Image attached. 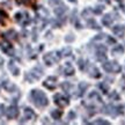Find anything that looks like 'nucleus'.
<instances>
[{
    "instance_id": "nucleus-1",
    "label": "nucleus",
    "mask_w": 125,
    "mask_h": 125,
    "mask_svg": "<svg viewBox=\"0 0 125 125\" xmlns=\"http://www.w3.org/2000/svg\"><path fill=\"white\" fill-rule=\"evenodd\" d=\"M30 100L38 108H44L49 104V100L46 97V95L38 89H32L30 92Z\"/></svg>"
},
{
    "instance_id": "nucleus-2",
    "label": "nucleus",
    "mask_w": 125,
    "mask_h": 125,
    "mask_svg": "<svg viewBox=\"0 0 125 125\" xmlns=\"http://www.w3.org/2000/svg\"><path fill=\"white\" fill-rule=\"evenodd\" d=\"M62 57V52H60V51L49 52V53H45L44 56H43V60H44V62L48 66H51V65H53L54 62H59Z\"/></svg>"
},
{
    "instance_id": "nucleus-3",
    "label": "nucleus",
    "mask_w": 125,
    "mask_h": 125,
    "mask_svg": "<svg viewBox=\"0 0 125 125\" xmlns=\"http://www.w3.org/2000/svg\"><path fill=\"white\" fill-rule=\"evenodd\" d=\"M103 114L105 115H109V116H117V115H122L123 114V107L122 105H118V107H115L112 104H108L103 108Z\"/></svg>"
},
{
    "instance_id": "nucleus-4",
    "label": "nucleus",
    "mask_w": 125,
    "mask_h": 125,
    "mask_svg": "<svg viewBox=\"0 0 125 125\" xmlns=\"http://www.w3.org/2000/svg\"><path fill=\"white\" fill-rule=\"evenodd\" d=\"M103 68L104 71L108 73H118L121 72L122 67L117 62H104L103 64Z\"/></svg>"
},
{
    "instance_id": "nucleus-5",
    "label": "nucleus",
    "mask_w": 125,
    "mask_h": 125,
    "mask_svg": "<svg viewBox=\"0 0 125 125\" xmlns=\"http://www.w3.org/2000/svg\"><path fill=\"white\" fill-rule=\"evenodd\" d=\"M15 21L18 23H20L21 26H28L30 23V16L27 12H19V13L15 14Z\"/></svg>"
},
{
    "instance_id": "nucleus-6",
    "label": "nucleus",
    "mask_w": 125,
    "mask_h": 125,
    "mask_svg": "<svg viewBox=\"0 0 125 125\" xmlns=\"http://www.w3.org/2000/svg\"><path fill=\"white\" fill-rule=\"evenodd\" d=\"M42 74H43V70H42L40 66H37V67H35V68H32L31 72L28 73L27 75H26V79L29 80L30 82H32L34 80H38L41 76H42Z\"/></svg>"
},
{
    "instance_id": "nucleus-7",
    "label": "nucleus",
    "mask_w": 125,
    "mask_h": 125,
    "mask_svg": "<svg viewBox=\"0 0 125 125\" xmlns=\"http://www.w3.org/2000/svg\"><path fill=\"white\" fill-rule=\"evenodd\" d=\"M53 100H54V103H56L57 105H59L60 108L67 107V105H68V103H70L68 97L64 96V95H62V94H56V95L53 96Z\"/></svg>"
},
{
    "instance_id": "nucleus-8",
    "label": "nucleus",
    "mask_w": 125,
    "mask_h": 125,
    "mask_svg": "<svg viewBox=\"0 0 125 125\" xmlns=\"http://www.w3.org/2000/svg\"><path fill=\"white\" fill-rule=\"evenodd\" d=\"M0 49L2 50V52H5V53L8 54V56H13L14 54L13 45L10 44L7 40H4L0 42Z\"/></svg>"
},
{
    "instance_id": "nucleus-9",
    "label": "nucleus",
    "mask_w": 125,
    "mask_h": 125,
    "mask_svg": "<svg viewBox=\"0 0 125 125\" xmlns=\"http://www.w3.org/2000/svg\"><path fill=\"white\" fill-rule=\"evenodd\" d=\"M107 48L104 45H98L96 48V59L98 62H105L107 59Z\"/></svg>"
},
{
    "instance_id": "nucleus-10",
    "label": "nucleus",
    "mask_w": 125,
    "mask_h": 125,
    "mask_svg": "<svg viewBox=\"0 0 125 125\" xmlns=\"http://www.w3.org/2000/svg\"><path fill=\"white\" fill-rule=\"evenodd\" d=\"M36 118V114L34 112V110H31L30 108H26L23 110V118L22 121H20V123H23V122L27 121H35Z\"/></svg>"
},
{
    "instance_id": "nucleus-11",
    "label": "nucleus",
    "mask_w": 125,
    "mask_h": 125,
    "mask_svg": "<svg viewBox=\"0 0 125 125\" xmlns=\"http://www.w3.org/2000/svg\"><path fill=\"white\" fill-rule=\"evenodd\" d=\"M43 86L50 90L54 89V88L57 87V78H56V76H49V78L43 82Z\"/></svg>"
},
{
    "instance_id": "nucleus-12",
    "label": "nucleus",
    "mask_w": 125,
    "mask_h": 125,
    "mask_svg": "<svg viewBox=\"0 0 125 125\" xmlns=\"http://www.w3.org/2000/svg\"><path fill=\"white\" fill-rule=\"evenodd\" d=\"M6 116L8 119H14L19 116V109L16 105H10V107L7 108L6 110Z\"/></svg>"
},
{
    "instance_id": "nucleus-13",
    "label": "nucleus",
    "mask_w": 125,
    "mask_h": 125,
    "mask_svg": "<svg viewBox=\"0 0 125 125\" xmlns=\"http://www.w3.org/2000/svg\"><path fill=\"white\" fill-rule=\"evenodd\" d=\"M62 73L65 76H71L74 74V68L71 65V62H66L65 66L62 67Z\"/></svg>"
},
{
    "instance_id": "nucleus-14",
    "label": "nucleus",
    "mask_w": 125,
    "mask_h": 125,
    "mask_svg": "<svg viewBox=\"0 0 125 125\" xmlns=\"http://www.w3.org/2000/svg\"><path fill=\"white\" fill-rule=\"evenodd\" d=\"M54 14L57 15V16H59V18H62V16H64V14L67 12V7L65 6V5H59V6H57L56 8H54Z\"/></svg>"
},
{
    "instance_id": "nucleus-15",
    "label": "nucleus",
    "mask_w": 125,
    "mask_h": 125,
    "mask_svg": "<svg viewBox=\"0 0 125 125\" xmlns=\"http://www.w3.org/2000/svg\"><path fill=\"white\" fill-rule=\"evenodd\" d=\"M88 74H89L90 78H94V79H97V78L101 76V73H100V71H98V68L97 67H95V66H90L89 67Z\"/></svg>"
},
{
    "instance_id": "nucleus-16",
    "label": "nucleus",
    "mask_w": 125,
    "mask_h": 125,
    "mask_svg": "<svg viewBox=\"0 0 125 125\" xmlns=\"http://www.w3.org/2000/svg\"><path fill=\"white\" fill-rule=\"evenodd\" d=\"M8 70L12 72L13 75H19V73H20V68L15 65V62H14L13 60H10V62H8Z\"/></svg>"
},
{
    "instance_id": "nucleus-17",
    "label": "nucleus",
    "mask_w": 125,
    "mask_h": 125,
    "mask_svg": "<svg viewBox=\"0 0 125 125\" xmlns=\"http://www.w3.org/2000/svg\"><path fill=\"white\" fill-rule=\"evenodd\" d=\"M112 32L116 36H118V37H123L125 32V29L123 26H115V27L112 28Z\"/></svg>"
},
{
    "instance_id": "nucleus-18",
    "label": "nucleus",
    "mask_w": 125,
    "mask_h": 125,
    "mask_svg": "<svg viewBox=\"0 0 125 125\" xmlns=\"http://www.w3.org/2000/svg\"><path fill=\"white\" fill-rule=\"evenodd\" d=\"M5 36V38L6 40H12V41H15V40H18V32L15 30H8V31H6L4 34Z\"/></svg>"
},
{
    "instance_id": "nucleus-19",
    "label": "nucleus",
    "mask_w": 125,
    "mask_h": 125,
    "mask_svg": "<svg viewBox=\"0 0 125 125\" xmlns=\"http://www.w3.org/2000/svg\"><path fill=\"white\" fill-rule=\"evenodd\" d=\"M37 16L40 19H46L49 16V12L44 7H40V8L37 9Z\"/></svg>"
},
{
    "instance_id": "nucleus-20",
    "label": "nucleus",
    "mask_w": 125,
    "mask_h": 125,
    "mask_svg": "<svg viewBox=\"0 0 125 125\" xmlns=\"http://www.w3.org/2000/svg\"><path fill=\"white\" fill-rule=\"evenodd\" d=\"M112 20H114V18L111 16V14H107V15H104V16L102 18V23L104 24V26L109 27V26H111Z\"/></svg>"
},
{
    "instance_id": "nucleus-21",
    "label": "nucleus",
    "mask_w": 125,
    "mask_h": 125,
    "mask_svg": "<svg viewBox=\"0 0 125 125\" xmlns=\"http://www.w3.org/2000/svg\"><path fill=\"white\" fill-rule=\"evenodd\" d=\"M88 98L89 100H96V102H98V103H102V97L98 95V93L97 92H90L89 93V95H88Z\"/></svg>"
},
{
    "instance_id": "nucleus-22",
    "label": "nucleus",
    "mask_w": 125,
    "mask_h": 125,
    "mask_svg": "<svg viewBox=\"0 0 125 125\" xmlns=\"http://www.w3.org/2000/svg\"><path fill=\"white\" fill-rule=\"evenodd\" d=\"M62 115V111L59 110V109H54V110H51V116L53 119H60V117Z\"/></svg>"
},
{
    "instance_id": "nucleus-23",
    "label": "nucleus",
    "mask_w": 125,
    "mask_h": 125,
    "mask_svg": "<svg viewBox=\"0 0 125 125\" xmlns=\"http://www.w3.org/2000/svg\"><path fill=\"white\" fill-rule=\"evenodd\" d=\"M62 88L66 94H70L71 93V90H72V85L70 83V82L65 81V82H62Z\"/></svg>"
},
{
    "instance_id": "nucleus-24",
    "label": "nucleus",
    "mask_w": 125,
    "mask_h": 125,
    "mask_svg": "<svg viewBox=\"0 0 125 125\" xmlns=\"http://www.w3.org/2000/svg\"><path fill=\"white\" fill-rule=\"evenodd\" d=\"M88 88V83H86V82H80V85H79V96H82L83 94H85V90Z\"/></svg>"
},
{
    "instance_id": "nucleus-25",
    "label": "nucleus",
    "mask_w": 125,
    "mask_h": 125,
    "mask_svg": "<svg viewBox=\"0 0 125 125\" xmlns=\"http://www.w3.org/2000/svg\"><path fill=\"white\" fill-rule=\"evenodd\" d=\"M4 87L5 89H7L9 92V93H13V90L16 89V87L13 85V83H10V82H8V81H6V82H4Z\"/></svg>"
},
{
    "instance_id": "nucleus-26",
    "label": "nucleus",
    "mask_w": 125,
    "mask_h": 125,
    "mask_svg": "<svg viewBox=\"0 0 125 125\" xmlns=\"http://www.w3.org/2000/svg\"><path fill=\"white\" fill-rule=\"evenodd\" d=\"M112 54H123V52H124V48L122 46V45H117V46H115L114 49H112Z\"/></svg>"
},
{
    "instance_id": "nucleus-27",
    "label": "nucleus",
    "mask_w": 125,
    "mask_h": 125,
    "mask_svg": "<svg viewBox=\"0 0 125 125\" xmlns=\"http://www.w3.org/2000/svg\"><path fill=\"white\" fill-rule=\"evenodd\" d=\"M98 88L102 90L104 94H107L108 92H109V86H108L105 82H100V83H98Z\"/></svg>"
},
{
    "instance_id": "nucleus-28",
    "label": "nucleus",
    "mask_w": 125,
    "mask_h": 125,
    "mask_svg": "<svg viewBox=\"0 0 125 125\" xmlns=\"http://www.w3.org/2000/svg\"><path fill=\"white\" fill-rule=\"evenodd\" d=\"M60 52H62V57H68V56L72 54V50H71V48H64Z\"/></svg>"
},
{
    "instance_id": "nucleus-29",
    "label": "nucleus",
    "mask_w": 125,
    "mask_h": 125,
    "mask_svg": "<svg viewBox=\"0 0 125 125\" xmlns=\"http://www.w3.org/2000/svg\"><path fill=\"white\" fill-rule=\"evenodd\" d=\"M88 27L93 28V29H100L98 24L96 23V21H95V20H93V19H89V21H88Z\"/></svg>"
},
{
    "instance_id": "nucleus-30",
    "label": "nucleus",
    "mask_w": 125,
    "mask_h": 125,
    "mask_svg": "<svg viewBox=\"0 0 125 125\" xmlns=\"http://www.w3.org/2000/svg\"><path fill=\"white\" fill-rule=\"evenodd\" d=\"M93 13V9H89V8H86L83 12H82V18H85V19H88L90 18V14Z\"/></svg>"
},
{
    "instance_id": "nucleus-31",
    "label": "nucleus",
    "mask_w": 125,
    "mask_h": 125,
    "mask_svg": "<svg viewBox=\"0 0 125 125\" xmlns=\"http://www.w3.org/2000/svg\"><path fill=\"white\" fill-rule=\"evenodd\" d=\"M93 124H96V125H110V123L108 121H104V119H97V121L93 122Z\"/></svg>"
},
{
    "instance_id": "nucleus-32",
    "label": "nucleus",
    "mask_w": 125,
    "mask_h": 125,
    "mask_svg": "<svg viewBox=\"0 0 125 125\" xmlns=\"http://www.w3.org/2000/svg\"><path fill=\"white\" fill-rule=\"evenodd\" d=\"M49 5L53 6V7H57L59 5H62V0H49Z\"/></svg>"
},
{
    "instance_id": "nucleus-33",
    "label": "nucleus",
    "mask_w": 125,
    "mask_h": 125,
    "mask_svg": "<svg viewBox=\"0 0 125 125\" xmlns=\"http://www.w3.org/2000/svg\"><path fill=\"white\" fill-rule=\"evenodd\" d=\"M103 9H104V7H103V6H96V7L93 9V13H95V14H101L103 12Z\"/></svg>"
},
{
    "instance_id": "nucleus-34",
    "label": "nucleus",
    "mask_w": 125,
    "mask_h": 125,
    "mask_svg": "<svg viewBox=\"0 0 125 125\" xmlns=\"http://www.w3.org/2000/svg\"><path fill=\"white\" fill-rule=\"evenodd\" d=\"M78 65H79V68H80L81 71H83L86 67V62L83 59H79V62H78Z\"/></svg>"
},
{
    "instance_id": "nucleus-35",
    "label": "nucleus",
    "mask_w": 125,
    "mask_h": 125,
    "mask_svg": "<svg viewBox=\"0 0 125 125\" xmlns=\"http://www.w3.org/2000/svg\"><path fill=\"white\" fill-rule=\"evenodd\" d=\"M18 2L29 6V5H32V4H34V2H35V0H18Z\"/></svg>"
},
{
    "instance_id": "nucleus-36",
    "label": "nucleus",
    "mask_w": 125,
    "mask_h": 125,
    "mask_svg": "<svg viewBox=\"0 0 125 125\" xmlns=\"http://www.w3.org/2000/svg\"><path fill=\"white\" fill-rule=\"evenodd\" d=\"M74 38H75V37H74V35H73V34H70V35H67L66 37H65V41H66L67 43H70V42H73V41H74Z\"/></svg>"
},
{
    "instance_id": "nucleus-37",
    "label": "nucleus",
    "mask_w": 125,
    "mask_h": 125,
    "mask_svg": "<svg viewBox=\"0 0 125 125\" xmlns=\"http://www.w3.org/2000/svg\"><path fill=\"white\" fill-rule=\"evenodd\" d=\"M5 112H6V110H5V105L4 104H0V118L5 115Z\"/></svg>"
},
{
    "instance_id": "nucleus-38",
    "label": "nucleus",
    "mask_w": 125,
    "mask_h": 125,
    "mask_svg": "<svg viewBox=\"0 0 125 125\" xmlns=\"http://www.w3.org/2000/svg\"><path fill=\"white\" fill-rule=\"evenodd\" d=\"M110 98H115V100H118V98H119V95H118L116 92H112V93L110 94Z\"/></svg>"
},
{
    "instance_id": "nucleus-39",
    "label": "nucleus",
    "mask_w": 125,
    "mask_h": 125,
    "mask_svg": "<svg viewBox=\"0 0 125 125\" xmlns=\"http://www.w3.org/2000/svg\"><path fill=\"white\" fill-rule=\"evenodd\" d=\"M6 18V14L2 12V10H0V23L4 22V19Z\"/></svg>"
},
{
    "instance_id": "nucleus-40",
    "label": "nucleus",
    "mask_w": 125,
    "mask_h": 125,
    "mask_svg": "<svg viewBox=\"0 0 125 125\" xmlns=\"http://www.w3.org/2000/svg\"><path fill=\"white\" fill-rule=\"evenodd\" d=\"M75 118V112L74 111H71L68 114V119H74Z\"/></svg>"
},
{
    "instance_id": "nucleus-41",
    "label": "nucleus",
    "mask_w": 125,
    "mask_h": 125,
    "mask_svg": "<svg viewBox=\"0 0 125 125\" xmlns=\"http://www.w3.org/2000/svg\"><path fill=\"white\" fill-rule=\"evenodd\" d=\"M107 42H108V43H111V44H115V40H114V38H111V37H109V36L107 37Z\"/></svg>"
},
{
    "instance_id": "nucleus-42",
    "label": "nucleus",
    "mask_w": 125,
    "mask_h": 125,
    "mask_svg": "<svg viewBox=\"0 0 125 125\" xmlns=\"http://www.w3.org/2000/svg\"><path fill=\"white\" fill-rule=\"evenodd\" d=\"M70 1H72V2H74V4L76 2V0H70Z\"/></svg>"
},
{
    "instance_id": "nucleus-43",
    "label": "nucleus",
    "mask_w": 125,
    "mask_h": 125,
    "mask_svg": "<svg viewBox=\"0 0 125 125\" xmlns=\"http://www.w3.org/2000/svg\"><path fill=\"white\" fill-rule=\"evenodd\" d=\"M100 1H107V2H109V0H100Z\"/></svg>"
},
{
    "instance_id": "nucleus-44",
    "label": "nucleus",
    "mask_w": 125,
    "mask_h": 125,
    "mask_svg": "<svg viewBox=\"0 0 125 125\" xmlns=\"http://www.w3.org/2000/svg\"><path fill=\"white\" fill-rule=\"evenodd\" d=\"M116 1H123V0H116Z\"/></svg>"
}]
</instances>
